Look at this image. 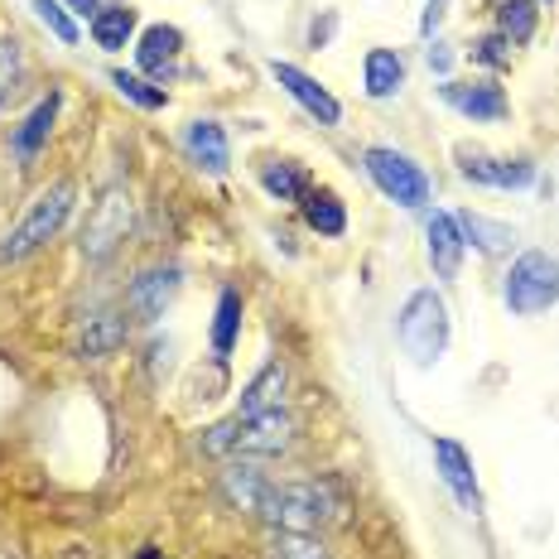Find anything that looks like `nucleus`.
I'll list each match as a JSON object with an SVG mask.
<instances>
[{
	"instance_id": "nucleus-1",
	"label": "nucleus",
	"mask_w": 559,
	"mask_h": 559,
	"mask_svg": "<svg viewBox=\"0 0 559 559\" xmlns=\"http://www.w3.org/2000/svg\"><path fill=\"white\" fill-rule=\"evenodd\" d=\"M289 444H295V415L285 405L265 415H231L198 435V449L213 459H275Z\"/></svg>"
},
{
	"instance_id": "nucleus-2",
	"label": "nucleus",
	"mask_w": 559,
	"mask_h": 559,
	"mask_svg": "<svg viewBox=\"0 0 559 559\" xmlns=\"http://www.w3.org/2000/svg\"><path fill=\"white\" fill-rule=\"evenodd\" d=\"M343 511H347V492H343V483H333V477L289 483V487L275 483L265 521H271L275 531H305L309 535V531H323V526H333V521H343Z\"/></svg>"
},
{
	"instance_id": "nucleus-3",
	"label": "nucleus",
	"mask_w": 559,
	"mask_h": 559,
	"mask_svg": "<svg viewBox=\"0 0 559 559\" xmlns=\"http://www.w3.org/2000/svg\"><path fill=\"white\" fill-rule=\"evenodd\" d=\"M449 333H453V323H449V305L439 289H415L401 305V313H395V343H401V353L415 367H435L449 353Z\"/></svg>"
},
{
	"instance_id": "nucleus-4",
	"label": "nucleus",
	"mask_w": 559,
	"mask_h": 559,
	"mask_svg": "<svg viewBox=\"0 0 559 559\" xmlns=\"http://www.w3.org/2000/svg\"><path fill=\"white\" fill-rule=\"evenodd\" d=\"M73 198L78 189L73 183H53V189H44L39 198L29 203V213L20 217L15 227H10V237L0 241V265H15V261H25V255H34L44 247V241H53L58 231H63L68 223V213H73Z\"/></svg>"
},
{
	"instance_id": "nucleus-5",
	"label": "nucleus",
	"mask_w": 559,
	"mask_h": 559,
	"mask_svg": "<svg viewBox=\"0 0 559 559\" xmlns=\"http://www.w3.org/2000/svg\"><path fill=\"white\" fill-rule=\"evenodd\" d=\"M502 299L516 319H535V313L559 305V261L550 251H521L507 271Z\"/></svg>"
},
{
	"instance_id": "nucleus-6",
	"label": "nucleus",
	"mask_w": 559,
	"mask_h": 559,
	"mask_svg": "<svg viewBox=\"0 0 559 559\" xmlns=\"http://www.w3.org/2000/svg\"><path fill=\"white\" fill-rule=\"evenodd\" d=\"M362 165H367V179L377 183L381 193L391 198V203H401V207H425L429 198H435V189H429V174L415 165L411 155H401V150H391V145H371L367 155H362Z\"/></svg>"
},
{
	"instance_id": "nucleus-7",
	"label": "nucleus",
	"mask_w": 559,
	"mask_h": 559,
	"mask_svg": "<svg viewBox=\"0 0 559 559\" xmlns=\"http://www.w3.org/2000/svg\"><path fill=\"white\" fill-rule=\"evenodd\" d=\"M135 227V203L126 189H107L92 203L87 223H83V255L87 261H107V255L121 247L126 237H131Z\"/></svg>"
},
{
	"instance_id": "nucleus-8",
	"label": "nucleus",
	"mask_w": 559,
	"mask_h": 559,
	"mask_svg": "<svg viewBox=\"0 0 559 559\" xmlns=\"http://www.w3.org/2000/svg\"><path fill=\"white\" fill-rule=\"evenodd\" d=\"M459 174L468 183H483V189H531L535 183V165L531 159H497L483 155V150H459Z\"/></svg>"
},
{
	"instance_id": "nucleus-9",
	"label": "nucleus",
	"mask_w": 559,
	"mask_h": 559,
	"mask_svg": "<svg viewBox=\"0 0 559 559\" xmlns=\"http://www.w3.org/2000/svg\"><path fill=\"white\" fill-rule=\"evenodd\" d=\"M179 285H183L179 265H155V271H145V275L131 280V289H126V305H131V313H135L140 323H155V319H165V309L174 305Z\"/></svg>"
},
{
	"instance_id": "nucleus-10",
	"label": "nucleus",
	"mask_w": 559,
	"mask_h": 559,
	"mask_svg": "<svg viewBox=\"0 0 559 559\" xmlns=\"http://www.w3.org/2000/svg\"><path fill=\"white\" fill-rule=\"evenodd\" d=\"M439 97H444V107H453L463 121H507L511 116L507 92L497 83H487V78L483 83H453V78H444Z\"/></svg>"
},
{
	"instance_id": "nucleus-11",
	"label": "nucleus",
	"mask_w": 559,
	"mask_h": 559,
	"mask_svg": "<svg viewBox=\"0 0 559 559\" xmlns=\"http://www.w3.org/2000/svg\"><path fill=\"white\" fill-rule=\"evenodd\" d=\"M271 78H275V83L285 87L289 97H295L299 107H305V111H309L319 126H337V121H343V107H337V97H333V92L319 83V78H309L305 68H295V63H280V58H275V63H271Z\"/></svg>"
},
{
	"instance_id": "nucleus-12",
	"label": "nucleus",
	"mask_w": 559,
	"mask_h": 559,
	"mask_svg": "<svg viewBox=\"0 0 559 559\" xmlns=\"http://www.w3.org/2000/svg\"><path fill=\"white\" fill-rule=\"evenodd\" d=\"M435 468H439V477H444V487L453 497H459V507H468V511H477V473H473V459H468V449L459 444V439H449V435H439L435 439Z\"/></svg>"
},
{
	"instance_id": "nucleus-13",
	"label": "nucleus",
	"mask_w": 559,
	"mask_h": 559,
	"mask_svg": "<svg viewBox=\"0 0 559 559\" xmlns=\"http://www.w3.org/2000/svg\"><path fill=\"white\" fill-rule=\"evenodd\" d=\"M425 247H429V265H435L439 280L459 275L468 241H463V231H459V223H453V213H429L425 217Z\"/></svg>"
},
{
	"instance_id": "nucleus-14",
	"label": "nucleus",
	"mask_w": 559,
	"mask_h": 559,
	"mask_svg": "<svg viewBox=\"0 0 559 559\" xmlns=\"http://www.w3.org/2000/svg\"><path fill=\"white\" fill-rule=\"evenodd\" d=\"M179 53H183V34L174 25H150L140 34L135 44V63L145 78H155V83H165V78L179 68Z\"/></svg>"
},
{
	"instance_id": "nucleus-15",
	"label": "nucleus",
	"mask_w": 559,
	"mask_h": 559,
	"mask_svg": "<svg viewBox=\"0 0 559 559\" xmlns=\"http://www.w3.org/2000/svg\"><path fill=\"white\" fill-rule=\"evenodd\" d=\"M183 150H189L193 165L203 174H213V179H223V174L231 169V145H227V131L217 121H189Z\"/></svg>"
},
{
	"instance_id": "nucleus-16",
	"label": "nucleus",
	"mask_w": 559,
	"mask_h": 559,
	"mask_svg": "<svg viewBox=\"0 0 559 559\" xmlns=\"http://www.w3.org/2000/svg\"><path fill=\"white\" fill-rule=\"evenodd\" d=\"M223 492L231 507L251 511V516L265 521V511H271V497H275V483L265 473H255L251 463H231V468L223 473Z\"/></svg>"
},
{
	"instance_id": "nucleus-17",
	"label": "nucleus",
	"mask_w": 559,
	"mask_h": 559,
	"mask_svg": "<svg viewBox=\"0 0 559 559\" xmlns=\"http://www.w3.org/2000/svg\"><path fill=\"white\" fill-rule=\"evenodd\" d=\"M58 111H63V92H49V97H39V107H34L25 121H20V131L10 135V150H15V159H29L39 155L44 145H49L53 126H58Z\"/></svg>"
},
{
	"instance_id": "nucleus-18",
	"label": "nucleus",
	"mask_w": 559,
	"mask_h": 559,
	"mask_svg": "<svg viewBox=\"0 0 559 559\" xmlns=\"http://www.w3.org/2000/svg\"><path fill=\"white\" fill-rule=\"evenodd\" d=\"M362 87L371 102H391L405 87V58L395 49H367L362 58Z\"/></svg>"
},
{
	"instance_id": "nucleus-19",
	"label": "nucleus",
	"mask_w": 559,
	"mask_h": 559,
	"mask_svg": "<svg viewBox=\"0 0 559 559\" xmlns=\"http://www.w3.org/2000/svg\"><path fill=\"white\" fill-rule=\"evenodd\" d=\"M453 223H459L463 241H468V247H477L483 255H502V251L516 247V227L492 223V217H487V213H473V207H463V213H453Z\"/></svg>"
},
{
	"instance_id": "nucleus-20",
	"label": "nucleus",
	"mask_w": 559,
	"mask_h": 559,
	"mask_svg": "<svg viewBox=\"0 0 559 559\" xmlns=\"http://www.w3.org/2000/svg\"><path fill=\"white\" fill-rule=\"evenodd\" d=\"M285 386H289V371L280 367V362H265V367L247 381V391H241L237 415H265V411H280V405H285Z\"/></svg>"
},
{
	"instance_id": "nucleus-21",
	"label": "nucleus",
	"mask_w": 559,
	"mask_h": 559,
	"mask_svg": "<svg viewBox=\"0 0 559 559\" xmlns=\"http://www.w3.org/2000/svg\"><path fill=\"white\" fill-rule=\"evenodd\" d=\"M140 25V15L131 5H102L97 15L87 20V29H92V44H97L102 53H121L126 44H131V34Z\"/></svg>"
},
{
	"instance_id": "nucleus-22",
	"label": "nucleus",
	"mask_w": 559,
	"mask_h": 559,
	"mask_svg": "<svg viewBox=\"0 0 559 559\" xmlns=\"http://www.w3.org/2000/svg\"><path fill=\"white\" fill-rule=\"evenodd\" d=\"M261 189L275 198V203H305L309 193V174L295 165V159H261Z\"/></svg>"
},
{
	"instance_id": "nucleus-23",
	"label": "nucleus",
	"mask_w": 559,
	"mask_h": 559,
	"mask_svg": "<svg viewBox=\"0 0 559 559\" xmlns=\"http://www.w3.org/2000/svg\"><path fill=\"white\" fill-rule=\"evenodd\" d=\"M305 223L319 231V237H343L347 231V207L333 189H309L305 193Z\"/></svg>"
},
{
	"instance_id": "nucleus-24",
	"label": "nucleus",
	"mask_w": 559,
	"mask_h": 559,
	"mask_svg": "<svg viewBox=\"0 0 559 559\" xmlns=\"http://www.w3.org/2000/svg\"><path fill=\"white\" fill-rule=\"evenodd\" d=\"M126 343V319L116 313H92L87 329L78 333V357H111Z\"/></svg>"
},
{
	"instance_id": "nucleus-25",
	"label": "nucleus",
	"mask_w": 559,
	"mask_h": 559,
	"mask_svg": "<svg viewBox=\"0 0 559 559\" xmlns=\"http://www.w3.org/2000/svg\"><path fill=\"white\" fill-rule=\"evenodd\" d=\"M241 295L237 289H223L217 295V313H213V347H217V357H231V347H237V337H241Z\"/></svg>"
},
{
	"instance_id": "nucleus-26",
	"label": "nucleus",
	"mask_w": 559,
	"mask_h": 559,
	"mask_svg": "<svg viewBox=\"0 0 559 559\" xmlns=\"http://www.w3.org/2000/svg\"><path fill=\"white\" fill-rule=\"evenodd\" d=\"M535 25H540V5L535 0H502L497 5V34H507L511 44H531Z\"/></svg>"
},
{
	"instance_id": "nucleus-27",
	"label": "nucleus",
	"mask_w": 559,
	"mask_h": 559,
	"mask_svg": "<svg viewBox=\"0 0 559 559\" xmlns=\"http://www.w3.org/2000/svg\"><path fill=\"white\" fill-rule=\"evenodd\" d=\"M111 87L121 92L126 102H135L140 111H159V107H169V92H165V87L150 83V78H140V73H126V68H111Z\"/></svg>"
},
{
	"instance_id": "nucleus-28",
	"label": "nucleus",
	"mask_w": 559,
	"mask_h": 559,
	"mask_svg": "<svg viewBox=\"0 0 559 559\" xmlns=\"http://www.w3.org/2000/svg\"><path fill=\"white\" fill-rule=\"evenodd\" d=\"M29 10H34V15H39V25L49 29L58 44H68V49H78V39H83V34H78V20L63 10V0H29Z\"/></svg>"
},
{
	"instance_id": "nucleus-29",
	"label": "nucleus",
	"mask_w": 559,
	"mask_h": 559,
	"mask_svg": "<svg viewBox=\"0 0 559 559\" xmlns=\"http://www.w3.org/2000/svg\"><path fill=\"white\" fill-rule=\"evenodd\" d=\"M271 559H329V555L305 531H271Z\"/></svg>"
},
{
	"instance_id": "nucleus-30",
	"label": "nucleus",
	"mask_w": 559,
	"mask_h": 559,
	"mask_svg": "<svg viewBox=\"0 0 559 559\" xmlns=\"http://www.w3.org/2000/svg\"><path fill=\"white\" fill-rule=\"evenodd\" d=\"M511 49H516V44H511L507 34H483V39L473 44V63H483V68H511Z\"/></svg>"
},
{
	"instance_id": "nucleus-31",
	"label": "nucleus",
	"mask_w": 559,
	"mask_h": 559,
	"mask_svg": "<svg viewBox=\"0 0 559 559\" xmlns=\"http://www.w3.org/2000/svg\"><path fill=\"white\" fill-rule=\"evenodd\" d=\"M20 73H25V53H20V44L15 39H0V102L15 92Z\"/></svg>"
},
{
	"instance_id": "nucleus-32",
	"label": "nucleus",
	"mask_w": 559,
	"mask_h": 559,
	"mask_svg": "<svg viewBox=\"0 0 559 559\" xmlns=\"http://www.w3.org/2000/svg\"><path fill=\"white\" fill-rule=\"evenodd\" d=\"M333 34H337V10H323V15L309 25V49H329Z\"/></svg>"
},
{
	"instance_id": "nucleus-33",
	"label": "nucleus",
	"mask_w": 559,
	"mask_h": 559,
	"mask_svg": "<svg viewBox=\"0 0 559 559\" xmlns=\"http://www.w3.org/2000/svg\"><path fill=\"white\" fill-rule=\"evenodd\" d=\"M425 58H429V68H435L439 78H449V68H453V49H449V44H439V39H435Z\"/></svg>"
},
{
	"instance_id": "nucleus-34",
	"label": "nucleus",
	"mask_w": 559,
	"mask_h": 559,
	"mask_svg": "<svg viewBox=\"0 0 559 559\" xmlns=\"http://www.w3.org/2000/svg\"><path fill=\"white\" fill-rule=\"evenodd\" d=\"M63 5H68V15L73 20H92L102 10V0H63Z\"/></svg>"
},
{
	"instance_id": "nucleus-35",
	"label": "nucleus",
	"mask_w": 559,
	"mask_h": 559,
	"mask_svg": "<svg viewBox=\"0 0 559 559\" xmlns=\"http://www.w3.org/2000/svg\"><path fill=\"white\" fill-rule=\"evenodd\" d=\"M444 20V0H429V10H425V20H419V34H435V25Z\"/></svg>"
},
{
	"instance_id": "nucleus-36",
	"label": "nucleus",
	"mask_w": 559,
	"mask_h": 559,
	"mask_svg": "<svg viewBox=\"0 0 559 559\" xmlns=\"http://www.w3.org/2000/svg\"><path fill=\"white\" fill-rule=\"evenodd\" d=\"M140 559H159V555H155V550H145V555H140Z\"/></svg>"
},
{
	"instance_id": "nucleus-37",
	"label": "nucleus",
	"mask_w": 559,
	"mask_h": 559,
	"mask_svg": "<svg viewBox=\"0 0 559 559\" xmlns=\"http://www.w3.org/2000/svg\"><path fill=\"white\" fill-rule=\"evenodd\" d=\"M550 5H555V0H550Z\"/></svg>"
}]
</instances>
